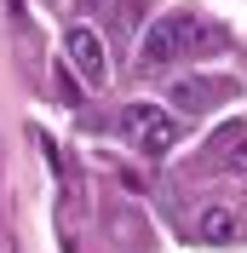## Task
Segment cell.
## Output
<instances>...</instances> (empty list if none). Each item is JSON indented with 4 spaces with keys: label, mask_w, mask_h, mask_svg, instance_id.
Returning <instances> with one entry per match:
<instances>
[{
    "label": "cell",
    "mask_w": 247,
    "mask_h": 253,
    "mask_svg": "<svg viewBox=\"0 0 247 253\" xmlns=\"http://www.w3.org/2000/svg\"><path fill=\"white\" fill-rule=\"evenodd\" d=\"M196 46H201V23H196L190 12H167V17H155L150 29H144L138 63H144V69H167V63L190 58Z\"/></svg>",
    "instance_id": "1"
},
{
    "label": "cell",
    "mask_w": 247,
    "mask_h": 253,
    "mask_svg": "<svg viewBox=\"0 0 247 253\" xmlns=\"http://www.w3.org/2000/svg\"><path fill=\"white\" fill-rule=\"evenodd\" d=\"M75 6H81V12H86V6H104V0H75Z\"/></svg>",
    "instance_id": "8"
},
{
    "label": "cell",
    "mask_w": 247,
    "mask_h": 253,
    "mask_svg": "<svg viewBox=\"0 0 247 253\" xmlns=\"http://www.w3.org/2000/svg\"><path fill=\"white\" fill-rule=\"evenodd\" d=\"M121 126L126 138H132V150L150 161L172 156V144H178V121H172L167 110H155V104H132V110H121Z\"/></svg>",
    "instance_id": "2"
},
{
    "label": "cell",
    "mask_w": 247,
    "mask_h": 253,
    "mask_svg": "<svg viewBox=\"0 0 247 253\" xmlns=\"http://www.w3.org/2000/svg\"><path fill=\"white\" fill-rule=\"evenodd\" d=\"M58 98H63V104H81V86L63 75V69H58Z\"/></svg>",
    "instance_id": "7"
},
{
    "label": "cell",
    "mask_w": 247,
    "mask_h": 253,
    "mask_svg": "<svg viewBox=\"0 0 247 253\" xmlns=\"http://www.w3.org/2000/svg\"><path fill=\"white\" fill-rule=\"evenodd\" d=\"M196 236H201V242H213V248H230V242L242 236V219H236L230 207H207V213L196 219Z\"/></svg>",
    "instance_id": "4"
},
{
    "label": "cell",
    "mask_w": 247,
    "mask_h": 253,
    "mask_svg": "<svg viewBox=\"0 0 247 253\" xmlns=\"http://www.w3.org/2000/svg\"><path fill=\"white\" fill-rule=\"evenodd\" d=\"M172 98H178V110H207V104H213V86H207V81H178Z\"/></svg>",
    "instance_id": "5"
},
{
    "label": "cell",
    "mask_w": 247,
    "mask_h": 253,
    "mask_svg": "<svg viewBox=\"0 0 247 253\" xmlns=\"http://www.w3.org/2000/svg\"><path fill=\"white\" fill-rule=\"evenodd\" d=\"M224 161H230L236 173H247V138H242V132H230V138H224Z\"/></svg>",
    "instance_id": "6"
},
{
    "label": "cell",
    "mask_w": 247,
    "mask_h": 253,
    "mask_svg": "<svg viewBox=\"0 0 247 253\" xmlns=\"http://www.w3.org/2000/svg\"><path fill=\"white\" fill-rule=\"evenodd\" d=\"M63 52H69V63H75V75H81V81H104V75H109L104 35H98L92 23H75V29L63 35Z\"/></svg>",
    "instance_id": "3"
}]
</instances>
